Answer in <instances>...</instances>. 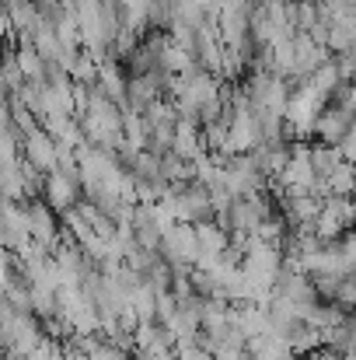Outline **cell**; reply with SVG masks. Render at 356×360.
Masks as SVG:
<instances>
[{
  "instance_id": "obj_1",
  "label": "cell",
  "mask_w": 356,
  "mask_h": 360,
  "mask_svg": "<svg viewBox=\"0 0 356 360\" xmlns=\"http://www.w3.org/2000/svg\"><path fill=\"white\" fill-rule=\"evenodd\" d=\"M39 200H42L46 207H53L56 214L70 210V207H74V203L81 200V179H77V165H70V168H53V172H46Z\"/></svg>"
},
{
  "instance_id": "obj_2",
  "label": "cell",
  "mask_w": 356,
  "mask_h": 360,
  "mask_svg": "<svg viewBox=\"0 0 356 360\" xmlns=\"http://www.w3.org/2000/svg\"><path fill=\"white\" fill-rule=\"evenodd\" d=\"M224 186L231 196H248V193H265L269 179L255 168L251 154H228L224 161Z\"/></svg>"
},
{
  "instance_id": "obj_3",
  "label": "cell",
  "mask_w": 356,
  "mask_h": 360,
  "mask_svg": "<svg viewBox=\"0 0 356 360\" xmlns=\"http://www.w3.org/2000/svg\"><path fill=\"white\" fill-rule=\"evenodd\" d=\"M168 262H182V266H192L199 259V241H196V231L192 224L185 221H175L164 235H161V248H157Z\"/></svg>"
},
{
  "instance_id": "obj_4",
  "label": "cell",
  "mask_w": 356,
  "mask_h": 360,
  "mask_svg": "<svg viewBox=\"0 0 356 360\" xmlns=\"http://www.w3.org/2000/svg\"><path fill=\"white\" fill-rule=\"evenodd\" d=\"M25 210H28V238L53 252L60 241V214L42 200H25Z\"/></svg>"
},
{
  "instance_id": "obj_5",
  "label": "cell",
  "mask_w": 356,
  "mask_h": 360,
  "mask_svg": "<svg viewBox=\"0 0 356 360\" xmlns=\"http://www.w3.org/2000/svg\"><path fill=\"white\" fill-rule=\"evenodd\" d=\"M21 161L25 165H32L35 172H53L56 168V140L39 126V129H32V133H25L21 136Z\"/></svg>"
},
{
  "instance_id": "obj_6",
  "label": "cell",
  "mask_w": 356,
  "mask_h": 360,
  "mask_svg": "<svg viewBox=\"0 0 356 360\" xmlns=\"http://www.w3.org/2000/svg\"><path fill=\"white\" fill-rule=\"evenodd\" d=\"M350 126H353V116H350V112H343V109H336V105H322V112L311 122V136H315L318 143H329V147H332Z\"/></svg>"
},
{
  "instance_id": "obj_7",
  "label": "cell",
  "mask_w": 356,
  "mask_h": 360,
  "mask_svg": "<svg viewBox=\"0 0 356 360\" xmlns=\"http://www.w3.org/2000/svg\"><path fill=\"white\" fill-rule=\"evenodd\" d=\"M251 154V161H255V168L265 175V179H276L279 175V168L286 165V154H290V140L286 136H276V140H262L255 150H248Z\"/></svg>"
},
{
  "instance_id": "obj_8",
  "label": "cell",
  "mask_w": 356,
  "mask_h": 360,
  "mask_svg": "<svg viewBox=\"0 0 356 360\" xmlns=\"http://www.w3.org/2000/svg\"><path fill=\"white\" fill-rule=\"evenodd\" d=\"M171 154L185 158V161H196L199 154H206L203 147V136H199V122H189V120H175L171 126Z\"/></svg>"
},
{
  "instance_id": "obj_9",
  "label": "cell",
  "mask_w": 356,
  "mask_h": 360,
  "mask_svg": "<svg viewBox=\"0 0 356 360\" xmlns=\"http://www.w3.org/2000/svg\"><path fill=\"white\" fill-rule=\"evenodd\" d=\"M95 88L109 98V102H122V95H126V70H122V63L116 60H98V77H95Z\"/></svg>"
},
{
  "instance_id": "obj_10",
  "label": "cell",
  "mask_w": 356,
  "mask_h": 360,
  "mask_svg": "<svg viewBox=\"0 0 356 360\" xmlns=\"http://www.w3.org/2000/svg\"><path fill=\"white\" fill-rule=\"evenodd\" d=\"M11 60H14V67L21 70V81H25V84H39V81L46 77V60L39 56V49H35L32 42H21V46L11 53Z\"/></svg>"
},
{
  "instance_id": "obj_11",
  "label": "cell",
  "mask_w": 356,
  "mask_h": 360,
  "mask_svg": "<svg viewBox=\"0 0 356 360\" xmlns=\"http://www.w3.org/2000/svg\"><path fill=\"white\" fill-rule=\"evenodd\" d=\"M192 231H196V241H199V255H217V252L228 248V228H220L213 217L192 224Z\"/></svg>"
},
{
  "instance_id": "obj_12",
  "label": "cell",
  "mask_w": 356,
  "mask_h": 360,
  "mask_svg": "<svg viewBox=\"0 0 356 360\" xmlns=\"http://www.w3.org/2000/svg\"><path fill=\"white\" fill-rule=\"evenodd\" d=\"M0 200H25V172H21V158L18 161H0Z\"/></svg>"
},
{
  "instance_id": "obj_13",
  "label": "cell",
  "mask_w": 356,
  "mask_h": 360,
  "mask_svg": "<svg viewBox=\"0 0 356 360\" xmlns=\"http://www.w3.org/2000/svg\"><path fill=\"white\" fill-rule=\"evenodd\" d=\"M325 179V189H329V196H353V161H339L329 175H322Z\"/></svg>"
},
{
  "instance_id": "obj_14",
  "label": "cell",
  "mask_w": 356,
  "mask_h": 360,
  "mask_svg": "<svg viewBox=\"0 0 356 360\" xmlns=\"http://www.w3.org/2000/svg\"><path fill=\"white\" fill-rule=\"evenodd\" d=\"M161 179H164L168 186H175V182H189V179H192V161H185V158L164 150V154H161Z\"/></svg>"
},
{
  "instance_id": "obj_15",
  "label": "cell",
  "mask_w": 356,
  "mask_h": 360,
  "mask_svg": "<svg viewBox=\"0 0 356 360\" xmlns=\"http://www.w3.org/2000/svg\"><path fill=\"white\" fill-rule=\"evenodd\" d=\"M308 158H311L315 175H329V172L339 165V154H336V147H329V143H311Z\"/></svg>"
},
{
  "instance_id": "obj_16",
  "label": "cell",
  "mask_w": 356,
  "mask_h": 360,
  "mask_svg": "<svg viewBox=\"0 0 356 360\" xmlns=\"http://www.w3.org/2000/svg\"><path fill=\"white\" fill-rule=\"evenodd\" d=\"M329 301H336L343 311H350V315H353V308H356V276L353 273L339 280V287L332 290V297H329Z\"/></svg>"
},
{
  "instance_id": "obj_17",
  "label": "cell",
  "mask_w": 356,
  "mask_h": 360,
  "mask_svg": "<svg viewBox=\"0 0 356 360\" xmlns=\"http://www.w3.org/2000/svg\"><path fill=\"white\" fill-rule=\"evenodd\" d=\"M332 67L339 74V81H353V70H356V53L353 49H343V53H332Z\"/></svg>"
},
{
  "instance_id": "obj_18",
  "label": "cell",
  "mask_w": 356,
  "mask_h": 360,
  "mask_svg": "<svg viewBox=\"0 0 356 360\" xmlns=\"http://www.w3.org/2000/svg\"><path fill=\"white\" fill-rule=\"evenodd\" d=\"M210 360H251V357H248V350L237 347V343H217V347L210 350Z\"/></svg>"
},
{
  "instance_id": "obj_19",
  "label": "cell",
  "mask_w": 356,
  "mask_h": 360,
  "mask_svg": "<svg viewBox=\"0 0 356 360\" xmlns=\"http://www.w3.org/2000/svg\"><path fill=\"white\" fill-rule=\"evenodd\" d=\"M0 77H4V84H7V91H11V95H14V91L25 84V81H21V70L14 67V60H11V56L0 63Z\"/></svg>"
},
{
  "instance_id": "obj_20",
  "label": "cell",
  "mask_w": 356,
  "mask_h": 360,
  "mask_svg": "<svg viewBox=\"0 0 356 360\" xmlns=\"http://www.w3.org/2000/svg\"><path fill=\"white\" fill-rule=\"evenodd\" d=\"M171 360H210V350H203L199 343H192V347H185V350H175Z\"/></svg>"
},
{
  "instance_id": "obj_21",
  "label": "cell",
  "mask_w": 356,
  "mask_h": 360,
  "mask_svg": "<svg viewBox=\"0 0 356 360\" xmlns=\"http://www.w3.org/2000/svg\"><path fill=\"white\" fill-rule=\"evenodd\" d=\"M11 283V252L0 245V290Z\"/></svg>"
},
{
  "instance_id": "obj_22",
  "label": "cell",
  "mask_w": 356,
  "mask_h": 360,
  "mask_svg": "<svg viewBox=\"0 0 356 360\" xmlns=\"http://www.w3.org/2000/svg\"><path fill=\"white\" fill-rule=\"evenodd\" d=\"M11 126V105H7V98L0 102V129H7Z\"/></svg>"
}]
</instances>
